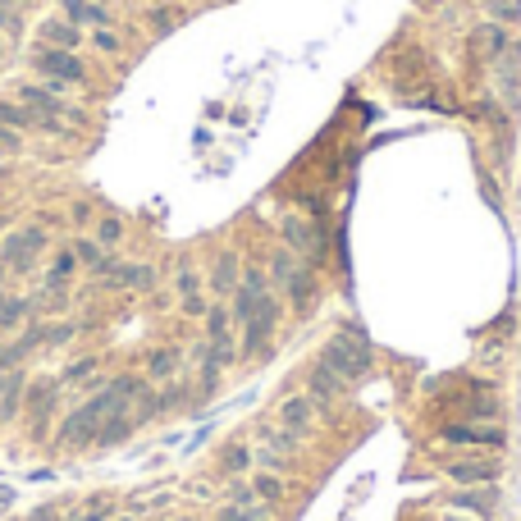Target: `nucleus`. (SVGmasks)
Returning a JSON list of instances; mask_svg holds the SVG:
<instances>
[{"label":"nucleus","mask_w":521,"mask_h":521,"mask_svg":"<svg viewBox=\"0 0 521 521\" xmlns=\"http://www.w3.org/2000/svg\"><path fill=\"white\" fill-rule=\"evenodd\" d=\"M115 407H128L115 389H105L92 394L88 402H78L69 417L60 421V430H55V444H60L65 453H82V448H96V434H101V421H105V411H115Z\"/></svg>","instance_id":"obj_1"},{"label":"nucleus","mask_w":521,"mask_h":521,"mask_svg":"<svg viewBox=\"0 0 521 521\" xmlns=\"http://www.w3.org/2000/svg\"><path fill=\"white\" fill-rule=\"evenodd\" d=\"M371 343L366 339H356V329L352 334H334L325 348H320V371L325 375H334L339 384H362L366 375H371Z\"/></svg>","instance_id":"obj_2"},{"label":"nucleus","mask_w":521,"mask_h":521,"mask_svg":"<svg viewBox=\"0 0 521 521\" xmlns=\"http://www.w3.org/2000/svg\"><path fill=\"white\" fill-rule=\"evenodd\" d=\"M14 96L37 115V128L42 133H55V137L69 133V105H65V96L55 92V88H46V82H23Z\"/></svg>","instance_id":"obj_3"},{"label":"nucleus","mask_w":521,"mask_h":521,"mask_svg":"<svg viewBox=\"0 0 521 521\" xmlns=\"http://www.w3.org/2000/svg\"><path fill=\"white\" fill-rule=\"evenodd\" d=\"M33 65L37 73L46 78V88H69V82H88V65L78 60V50H60V46H42L33 55Z\"/></svg>","instance_id":"obj_4"},{"label":"nucleus","mask_w":521,"mask_h":521,"mask_svg":"<svg viewBox=\"0 0 521 521\" xmlns=\"http://www.w3.org/2000/svg\"><path fill=\"white\" fill-rule=\"evenodd\" d=\"M46 242H50V238H46V229H37V225L5 234V242H0V265H10L14 274L33 270V265L42 261V252H46Z\"/></svg>","instance_id":"obj_5"},{"label":"nucleus","mask_w":521,"mask_h":521,"mask_svg":"<svg viewBox=\"0 0 521 521\" xmlns=\"http://www.w3.org/2000/svg\"><path fill=\"white\" fill-rule=\"evenodd\" d=\"M280 242L288 247V252H297L307 265H316V261H320V252H325V238H320V229L311 225V219H297V215H288L284 225H280Z\"/></svg>","instance_id":"obj_6"},{"label":"nucleus","mask_w":521,"mask_h":521,"mask_svg":"<svg viewBox=\"0 0 521 521\" xmlns=\"http://www.w3.org/2000/svg\"><path fill=\"white\" fill-rule=\"evenodd\" d=\"M105 288H156L160 284V270L147 265V261H110V270L101 274Z\"/></svg>","instance_id":"obj_7"},{"label":"nucleus","mask_w":521,"mask_h":521,"mask_svg":"<svg viewBox=\"0 0 521 521\" xmlns=\"http://www.w3.org/2000/svg\"><path fill=\"white\" fill-rule=\"evenodd\" d=\"M444 444H466V448H503V430L494 421H476V425H444L439 430Z\"/></svg>","instance_id":"obj_8"},{"label":"nucleus","mask_w":521,"mask_h":521,"mask_svg":"<svg viewBox=\"0 0 521 521\" xmlns=\"http://www.w3.org/2000/svg\"><path fill=\"white\" fill-rule=\"evenodd\" d=\"M238 284H242V261H238V252H219V257L206 265V288H211L219 302H229V297L238 293Z\"/></svg>","instance_id":"obj_9"},{"label":"nucleus","mask_w":521,"mask_h":521,"mask_svg":"<svg viewBox=\"0 0 521 521\" xmlns=\"http://www.w3.org/2000/svg\"><path fill=\"white\" fill-rule=\"evenodd\" d=\"M494 88L508 105H521V42L517 50H503L499 60H494Z\"/></svg>","instance_id":"obj_10"},{"label":"nucleus","mask_w":521,"mask_h":521,"mask_svg":"<svg viewBox=\"0 0 521 521\" xmlns=\"http://www.w3.org/2000/svg\"><path fill=\"white\" fill-rule=\"evenodd\" d=\"M444 476L457 485H494L499 480V462H480V457H453L444 462Z\"/></svg>","instance_id":"obj_11"},{"label":"nucleus","mask_w":521,"mask_h":521,"mask_svg":"<svg viewBox=\"0 0 521 521\" xmlns=\"http://www.w3.org/2000/svg\"><path fill=\"white\" fill-rule=\"evenodd\" d=\"M270 339H274V320L270 316H252L242 325V343H238V356L242 362H261L270 352Z\"/></svg>","instance_id":"obj_12"},{"label":"nucleus","mask_w":521,"mask_h":521,"mask_svg":"<svg viewBox=\"0 0 521 521\" xmlns=\"http://www.w3.org/2000/svg\"><path fill=\"white\" fill-rule=\"evenodd\" d=\"M55 394H60V384H55V379L33 384V394H27V417H33V439H46V430H50Z\"/></svg>","instance_id":"obj_13"},{"label":"nucleus","mask_w":521,"mask_h":521,"mask_svg":"<svg viewBox=\"0 0 521 521\" xmlns=\"http://www.w3.org/2000/svg\"><path fill=\"white\" fill-rule=\"evenodd\" d=\"M471 50L480 55L485 65H494V60H499V55L508 50V27H503V23H494V19L480 23L476 33H471Z\"/></svg>","instance_id":"obj_14"},{"label":"nucleus","mask_w":521,"mask_h":521,"mask_svg":"<svg viewBox=\"0 0 521 521\" xmlns=\"http://www.w3.org/2000/svg\"><path fill=\"white\" fill-rule=\"evenodd\" d=\"M316 421H320V417H316V407H311L307 394H288V398L280 402V425H288V430H297V434H307Z\"/></svg>","instance_id":"obj_15"},{"label":"nucleus","mask_w":521,"mask_h":521,"mask_svg":"<svg viewBox=\"0 0 521 521\" xmlns=\"http://www.w3.org/2000/svg\"><path fill=\"white\" fill-rule=\"evenodd\" d=\"M60 14L78 27H110V10L101 0H60Z\"/></svg>","instance_id":"obj_16"},{"label":"nucleus","mask_w":521,"mask_h":521,"mask_svg":"<svg viewBox=\"0 0 521 521\" xmlns=\"http://www.w3.org/2000/svg\"><path fill=\"white\" fill-rule=\"evenodd\" d=\"M42 46L78 50V46H82V27H78V23H69L65 14H60V19H46V23H42Z\"/></svg>","instance_id":"obj_17"},{"label":"nucleus","mask_w":521,"mask_h":521,"mask_svg":"<svg viewBox=\"0 0 521 521\" xmlns=\"http://www.w3.org/2000/svg\"><path fill=\"white\" fill-rule=\"evenodd\" d=\"M316 293H320V284H316V265H302L293 280L284 284V302H293V307H302V311H307L311 302H316Z\"/></svg>","instance_id":"obj_18"},{"label":"nucleus","mask_w":521,"mask_h":521,"mask_svg":"<svg viewBox=\"0 0 521 521\" xmlns=\"http://www.w3.org/2000/svg\"><path fill=\"white\" fill-rule=\"evenodd\" d=\"M179 366H183V352L179 348H156L151 362H147V379L151 384H170V379H179Z\"/></svg>","instance_id":"obj_19"},{"label":"nucleus","mask_w":521,"mask_h":521,"mask_svg":"<svg viewBox=\"0 0 521 521\" xmlns=\"http://www.w3.org/2000/svg\"><path fill=\"white\" fill-rule=\"evenodd\" d=\"M444 508H448V512H476V517H489V512H494V494H489V485H476V489L453 494Z\"/></svg>","instance_id":"obj_20"},{"label":"nucleus","mask_w":521,"mask_h":521,"mask_svg":"<svg viewBox=\"0 0 521 521\" xmlns=\"http://www.w3.org/2000/svg\"><path fill=\"white\" fill-rule=\"evenodd\" d=\"M206 343H234V316H229V307L225 302H211V311H206Z\"/></svg>","instance_id":"obj_21"},{"label":"nucleus","mask_w":521,"mask_h":521,"mask_svg":"<svg viewBox=\"0 0 521 521\" xmlns=\"http://www.w3.org/2000/svg\"><path fill=\"white\" fill-rule=\"evenodd\" d=\"M19 407H23V375L5 371V375H0V421L19 417Z\"/></svg>","instance_id":"obj_22"},{"label":"nucleus","mask_w":521,"mask_h":521,"mask_svg":"<svg viewBox=\"0 0 521 521\" xmlns=\"http://www.w3.org/2000/svg\"><path fill=\"white\" fill-rule=\"evenodd\" d=\"M73 257H78V265H88L96 280L110 270V257H105V247H101L96 238H78V242H73Z\"/></svg>","instance_id":"obj_23"},{"label":"nucleus","mask_w":521,"mask_h":521,"mask_svg":"<svg viewBox=\"0 0 521 521\" xmlns=\"http://www.w3.org/2000/svg\"><path fill=\"white\" fill-rule=\"evenodd\" d=\"M78 270V257L73 252H60L50 261V270H46V280H42V293H65V284H69V274Z\"/></svg>","instance_id":"obj_24"},{"label":"nucleus","mask_w":521,"mask_h":521,"mask_svg":"<svg viewBox=\"0 0 521 521\" xmlns=\"http://www.w3.org/2000/svg\"><path fill=\"white\" fill-rule=\"evenodd\" d=\"M0 124L14 128V133H33V128H37V115L14 96V101H0Z\"/></svg>","instance_id":"obj_25"},{"label":"nucleus","mask_w":521,"mask_h":521,"mask_svg":"<svg viewBox=\"0 0 521 521\" xmlns=\"http://www.w3.org/2000/svg\"><path fill=\"white\" fill-rule=\"evenodd\" d=\"M302 439L307 434H297V430H288V425H261V444L265 448H274V453H293V448H302Z\"/></svg>","instance_id":"obj_26"},{"label":"nucleus","mask_w":521,"mask_h":521,"mask_svg":"<svg viewBox=\"0 0 521 521\" xmlns=\"http://www.w3.org/2000/svg\"><path fill=\"white\" fill-rule=\"evenodd\" d=\"M252 494H257L261 503H270V508H274V503H280L284 494H288V485H284V476H280V471H257V476H252Z\"/></svg>","instance_id":"obj_27"},{"label":"nucleus","mask_w":521,"mask_h":521,"mask_svg":"<svg viewBox=\"0 0 521 521\" xmlns=\"http://www.w3.org/2000/svg\"><path fill=\"white\" fill-rule=\"evenodd\" d=\"M160 394V411H179V407H197L202 402V394H192L188 384H179V379H170L165 389H156Z\"/></svg>","instance_id":"obj_28"},{"label":"nucleus","mask_w":521,"mask_h":521,"mask_svg":"<svg viewBox=\"0 0 521 521\" xmlns=\"http://www.w3.org/2000/svg\"><path fill=\"white\" fill-rule=\"evenodd\" d=\"M215 521H270V503L261 499H247V503H225Z\"/></svg>","instance_id":"obj_29"},{"label":"nucleus","mask_w":521,"mask_h":521,"mask_svg":"<svg viewBox=\"0 0 521 521\" xmlns=\"http://www.w3.org/2000/svg\"><path fill=\"white\" fill-rule=\"evenodd\" d=\"M252 462H257V448H247V444H229L225 457H219V471H225V476H242V471H252Z\"/></svg>","instance_id":"obj_30"},{"label":"nucleus","mask_w":521,"mask_h":521,"mask_svg":"<svg viewBox=\"0 0 521 521\" xmlns=\"http://www.w3.org/2000/svg\"><path fill=\"white\" fill-rule=\"evenodd\" d=\"M174 293H179V302H188V297H202V270L183 261V265L174 270Z\"/></svg>","instance_id":"obj_31"},{"label":"nucleus","mask_w":521,"mask_h":521,"mask_svg":"<svg viewBox=\"0 0 521 521\" xmlns=\"http://www.w3.org/2000/svg\"><path fill=\"white\" fill-rule=\"evenodd\" d=\"M23 320H27V302L0 293V329H19Z\"/></svg>","instance_id":"obj_32"},{"label":"nucleus","mask_w":521,"mask_h":521,"mask_svg":"<svg viewBox=\"0 0 521 521\" xmlns=\"http://www.w3.org/2000/svg\"><path fill=\"white\" fill-rule=\"evenodd\" d=\"M485 5V14L494 19V23H521V0H480Z\"/></svg>","instance_id":"obj_33"},{"label":"nucleus","mask_w":521,"mask_h":521,"mask_svg":"<svg viewBox=\"0 0 521 521\" xmlns=\"http://www.w3.org/2000/svg\"><path fill=\"white\" fill-rule=\"evenodd\" d=\"M96 242H101V247H119V242H124V225H119L115 215H101V219H96Z\"/></svg>","instance_id":"obj_34"},{"label":"nucleus","mask_w":521,"mask_h":521,"mask_svg":"<svg viewBox=\"0 0 521 521\" xmlns=\"http://www.w3.org/2000/svg\"><path fill=\"white\" fill-rule=\"evenodd\" d=\"M151 33L156 37H165V33H174V27H179V10H151Z\"/></svg>","instance_id":"obj_35"},{"label":"nucleus","mask_w":521,"mask_h":521,"mask_svg":"<svg viewBox=\"0 0 521 521\" xmlns=\"http://www.w3.org/2000/svg\"><path fill=\"white\" fill-rule=\"evenodd\" d=\"M257 462H261V471H280V476H284V466H288L284 453H274V448H265V444H257Z\"/></svg>","instance_id":"obj_36"},{"label":"nucleus","mask_w":521,"mask_h":521,"mask_svg":"<svg viewBox=\"0 0 521 521\" xmlns=\"http://www.w3.org/2000/svg\"><path fill=\"white\" fill-rule=\"evenodd\" d=\"M92 46H96L101 55H115L124 42H119V33H110V27H92Z\"/></svg>","instance_id":"obj_37"},{"label":"nucleus","mask_w":521,"mask_h":521,"mask_svg":"<svg viewBox=\"0 0 521 521\" xmlns=\"http://www.w3.org/2000/svg\"><path fill=\"white\" fill-rule=\"evenodd\" d=\"M19 151H23V133H14V128L0 124V160H5V156H19Z\"/></svg>","instance_id":"obj_38"},{"label":"nucleus","mask_w":521,"mask_h":521,"mask_svg":"<svg viewBox=\"0 0 521 521\" xmlns=\"http://www.w3.org/2000/svg\"><path fill=\"white\" fill-rule=\"evenodd\" d=\"M0 33H10V37L19 33V10L5 5V0H0Z\"/></svg>","instance_id":"obj_39"},{"label":"nucleus","mask_w":521,"mask_h":521,"mask_svg":"<svg viewBox=\"0 0 521 521\" xmlns=\"http://www.w3.org/2000/svg\"><path fill=\"white\" fill-rule=\"evenodd\" d=\"M179 307H183V316H192V320H206L211 302H206V297H188V302H179Z\"/></svg>","instance_id":"obj_40"},{"label":"nucleus","mask_w":521,"mask_h":521,"mask_svg":"<svg viewBox=\"0 0 521 521\" xmlns=\"http://www.w3.org/2000/svg\"><path fill=\"white\" fill-rule=\"evenodd\" d=\"M92 219H96V211H92L88 202H78V206H73V225H78V229H82V225H92Z\"/></svg>","instance_id":"obj_41"},{"label":"nucleus","mask_w":521,"mask_h":521,"mask_svg":"<svg viewBox=\"0 0 521 521\" xmlns=\"http://www.w3.org/2000/svg\"><path fill=\"white\" fill-rule=\"evenodd\" d=\"M27 521H55V508H42V512H33Z\"/></svg>","instance_id":"obj_42"},{"label":"nucleus","mask_w":521,"mask_h":521,"mask_svg":"<svg viewBox=\"0 0 521 521\" xmlns=\"http://www.w3.org/2000/svg\"><path fill=\"white\" fill-rule=\"evenodd\" d=\"M439 521H466V517H453V512H444V517H439Z\"/></svg>","instance_id":"obj_43"},{"label":"nucleus","mask_w":521,"mask_h":521,"mask_svg":"<svg viewBox=\"0 0 521 521\" xmlns=\"http://www.w3.org/2000/svg\"><path fill=\"white\" fill-rule=\"evenodd\" d=\"M5 5H14V10H23V5H27V0H5Z\"/></svg>","instance_id":"obj_44"},{"label":"nucleus","mask_w":521,"mask_h":521,"mask_svg":"<svg viewBox=\"0 0 521 521\" xmlns=\"http://www.w3.org/2000/svg\"><path fill=\"white\" fill-rule=\"evenodd\" d=\"M0 55H5V33H0Z\"/></svg>","instance_id":"obj_45"},{"label":"nucleus","mask_w":521,"mask_h":521,"mask_svg":"<svg viewBox=\"0 0 521 521\" xmlns=\"http://www.w3.org/2000/svg\"><path fill=\"white\" fill-rule=\"evenodd\" d=\"M179 521H192V517H179Z\"/></svg>","instance_id":"obj_46"},{"label":"nucleus","mask_w":521,"mask_h":521,"mask_svg":"<svg viewBox=\"0 0 521 521\" xmlns=\"http://www.w3.org/2000/svg\"><path fill=\"white\" fill-rule=\"evenodd\" d=\"M0 179H5V170H0Z\"/></svg>","instance_id":"obj_47"},{"label":"nucleus","mask_w":521,"mask_h":521,"mask_svg":"<svg viewBox=\"0 0 521 521\" xmlns=\"http://www.w3.org/2000/svg\"><path fill=\"white\" fill-rule=\"evenodd\" d=\"M101 5H105V0H101Z\"/></svg>","instance_id":"obj_48"}]
</instances>
